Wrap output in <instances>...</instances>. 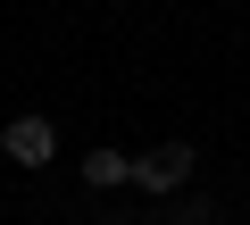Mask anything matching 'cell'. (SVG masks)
Instances as JSON below:
<instances>
[{"instance_id":"obj_1","label":"cell","mask_w":250,"mask_h":225,"mask_svg":"<svg viewBox=\"0 0 250 225\" xmlns=\"http://www.w3.org/2000/svg\"><path fill=\"white\" fill-rule=\"evenodd\" d=\"M192 167H200L192 142H150V150H134V192L142 200H175L192 184Z\"/></svg>"},{"instance_id":"obj_2","label":"cell","mask_w":250,"mask_h":225,"mask_svg":"<svg viewBox=\"0 0 250 225\" xmlns=\"http://www.w3.org/2000/svg\"><path fill=\"white\" fill-rule=\"evenodd\" d=\"M0 159H9V167H50L59 159V125L42 117V108L9 117V125H0Z\"/></svg>"},{"instance_id":"obj_3","label":"cell","mask_w":250,"mask_h":225,"mask_svg":"<svg viewBox=\"0 0 250 225\" xmlns=\"http://www.w3.org/2000/svg\"><path fill=\"white\" fill-rule=\"evenodd\" d=\"M75 175H83V192H125V184H134V150H117V142H92Z\"/></svg>"}]
</instances>
